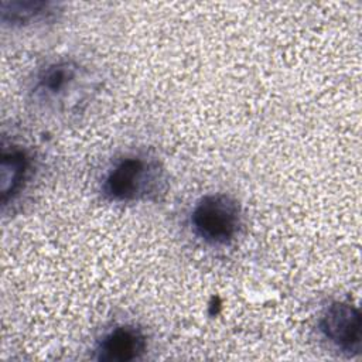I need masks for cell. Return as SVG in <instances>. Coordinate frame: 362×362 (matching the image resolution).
Listing matches in <instances>:
<instances>
[{
  "label": "cell",
  "mask_w": 362,
  "mask_h": 362,
  "mask_svg": "<svg viewBox=\"0 0 362 362\" xmlns=\"http://www.w3.org/2000/svg\"><path fill=\"white\" fill-rule=\"evenodd\" d=\"M33 174V157L27 148L20 144L3 143L0 161V194L1 205L8 204L24 191Z\"/></svg>",
  "instance_id": "6"
},
{
  "label": "cell",
  "mask_w": 362,
  "mask_h": 362,
  "mask_svg": "<svg viewBox=\"0 0 362 362\" xmlns=\"http://www.w3.org/2000/svg\"><path fill=\"white\" fill-rule=\"evenodd\" d=\"M165 185L164 168L147 153H129L106 170L100 194L112 204H134L156 198Z\"/></svg>",
  "instance_id": "1"
},
{
  "label": "cell",
  "mask_w": 362,
  "mask_h": 362,
  "mask_svg": "<svg viewBox=\"0 0 362 362\" xmlns=\"http://www.w3.org/2000/svg\"><path fill=\"white\" fill-rule=\"evenodd\" d=\"M59 13V4L40 0H11L0 3V18L8 27H27L49 21Z\"/></svg>",
  "instance_id": "7"
},
{
  "label": "cell",
  "mask_w": 362,
  "mask_h": 362,
  "mask_svg": "<svg viewBox=\"0 0 362 362\" xmlns=\"http://www.w3.org/2000/svg\"><path fill=\"white\" fill-rule=\"evenodd\" d=\"M318 329L325 341L342 354H361L362 315L358 307L348 301H332L318 320Z\"/></svg>",
  "instance_id": "4"
},
{
  "label": "cell",
  "mask_w": 362,
  "mask_h": 362,
  "mask_svg": "<svg viewBox=\"0 0 362 362\" xmlns=\"http://www.w3.org/2000/svg\"><path fill=\"white\" fill-rule=\"evenodd\" d=\"M148 349L147 334L136 324H116L95 345V359L102 362L140 361Z\"/></svg>",
  "instance_id": "5"
},
{
  "label": "cell",
  "mask_w": 362,
  "mask_h": 362,
  "mask_svg": "<svg viewBox=\"0 0 362 362\" xmlns=\"http://www.w3.org/2000/svg\"><path fill=\"white\" fill-rule=\"evenodd\" d=\"M90 89V75L82 64L72 58H58L37 69L30 96L45 109L71 112L89 98Z\"/></svg>",
  "instance_id": "2"
},
{
  "label": "cell",
  "mask_w": 362,
  "mask_h": 362,
  "mask_svg": "<svg viewBox=\"0 0 362 362\" xmlns=\"http://www.w3.org/2000/svg\"><path fill=\"white\" fill-rule=\"evenodd\" d=\"M242 223L239 202L223 192L201 197L189 214L192 233L209 246L230 245L239 236Z\"/></svg>",
  "instance_id": "3"
}]
</instances>
